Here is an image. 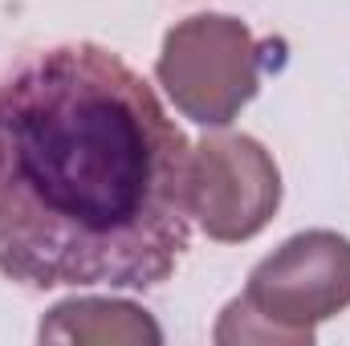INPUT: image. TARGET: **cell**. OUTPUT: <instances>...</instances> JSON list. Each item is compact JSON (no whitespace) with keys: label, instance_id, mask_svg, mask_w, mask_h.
Returning <instances> with one entry per match:
<instances>
[{"label":"cell","instance_id":"5b68a950","mask_svg":"<svg viewBox=\"0 0 350 346\" xmlns=\"http://www.w3.org/2000/svg\"><path fill=\"white\" fill-rule=\"evenodd\" d=\"M41 343H135V346H159L163 343V330L155 326V318L135 306V302H122V297H70V302H57L41 330H37Z\"/></svg>","mask_w":350,"mask_h":346},{"label":"cell","instance_id":"7a4b0ae2","mask_svg":"<svg viewBox=\"0 0 350 346\" xmlns=\"http://www.w3.org/2000/svg\"><path fill=\"white\" fill-rule=\"evenodd\" d=\"M155 78L200 127H228L261 90V49L241 16L196 12L167 29Z\"/></svg>","mask_w":350,"mask_h":346},{"label":"cell","instance_id":"3957f363","mask_svg":"<svg viewBox=\"0 0 350 346\" xmlns=\"http://www.w3.org/2000/svg\"><path fill=\"white\" fill-rule=\"evenodd\" d=\"M241 302L289 346H310L314 330L350 306V241L330 228L289 237L249 273Z\"/></svg>","mask_w":350,"mask_h":346},{"label":"cell","instance_id":"277c9868","mask_svg":"<svg viewBox=\"0 0 350 346\" xmlns=\"http://www.w3.org/2000/svg\"><path fill=\"white\" fill-rule=\"evenodd\" d=\"M187 208L220 245L253 241L281 208V168L253 135H208L187 155Z\"/></svg>","mask_w":350,"mask_h":346},{"label":"cell","instance_id":"6da1fadb","mask_svg":"<svg viewBox=\"0 0 350 346\" xmlns=\"http://www.w3.org/2000/svg\"><path fill=\"white\" fill-rule=\"evenodd\" d=\"M187 135L118 53L74 41L0 78V273L155 289L191 245Z\"/></svg>","mask_w":350,"mask_h":346}]
</instances>
